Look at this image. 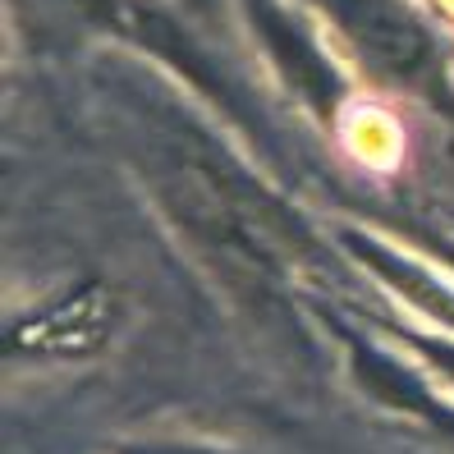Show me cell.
Listing matches in <instances>:
<instances>
[{"label": "cell", "mask_w": 454, "mask_h": 454, "mask_svg": "<svg viewBox=\"0 0 454 454\" xmlns=\"http://www.w3.org/2000/svg\"><path fill=\"white\" fill-rule=\"evenodd\" d=\"M147 175L166 216L189 239V248L207 262L216 285L244 312L276 317L280 312L276 262L257 248V239L239 221L225 189V156L202 147L198 138H175L156 147Z\"/></svg>", "instance_id": "6da1fadb"}, {"label": "cell", "mask_w": 454, "mask_h": 454, "mask_svg": "<svg viewBox=\"0 0 454 454\" xmlns=\"http://www.w3.org/2000/svg\"><path fill=\"white\" fill-rule=\"evenodd\" d=\"M349 37V46L381 78L409 83L427 97L441 92V56L422 23L399 0H317Z\"/></svg>", "instance_id": "7a4b0ae2"}, {"label": "cell", "mask_w": 454, "mask_h": 454, "mask_svg": "<svg viewBox=\"0 0 454 454\" xmlns=\"http://www.w3.org/2000/svg\"><path fill=\"white\" fill-rule=\"evenodd\" d=\"M120 322V294L101 280L78 285L60 303L10 326V354H46V358H83L111 340Z\"/></svg>", "instance_id": "3957f363"}, {"label": "cell", "mask_w": 454, "mask_h": 454, "mask_svg": "<svg viewBox=\"0 0 454 454\" xmlns=\"http://www.w3.org/2000/svg\"><path fill=\"white\" fill-rule=\"evenodd\" d=\"M257 14H262V28L271 33V42L280 46L285 69H289V78H294V83H299V88H303L312 101H326V97H335V78H326V69L312 60V51H308L299 37H294V46H289V37H285V28H280V19H276L271 10H266V5H262Z\"/></svg>", "instance_id": "277c9868"}, {"label": "cell", "mask_w": 454, "mask_h": 454, "mask_svg": "<svg viewBox=\"0 0 454 454\" xmlns=\"http://www.w3.org/2000/svg\"><path fill=\"white\" fill-rule=\"evenodd\" d=\"M124 454H198V450H124Z\"/></svg>", "instance_id": "5b68a950"}, {"label": "cell", "mask_w": 454, "mask_h": 454, "mask_svg": "<svg viewBox=\"0 0 454 454\" xmlns=\"http://www.w3.org/2000/svg\"><path fill=\"white\" fill-rule=\"evenodd\" d=\"M436 363H445V367L454 372V349H441V354H436Z\"/></svg>", "instance_id": "8992f818"}]
</instances>
